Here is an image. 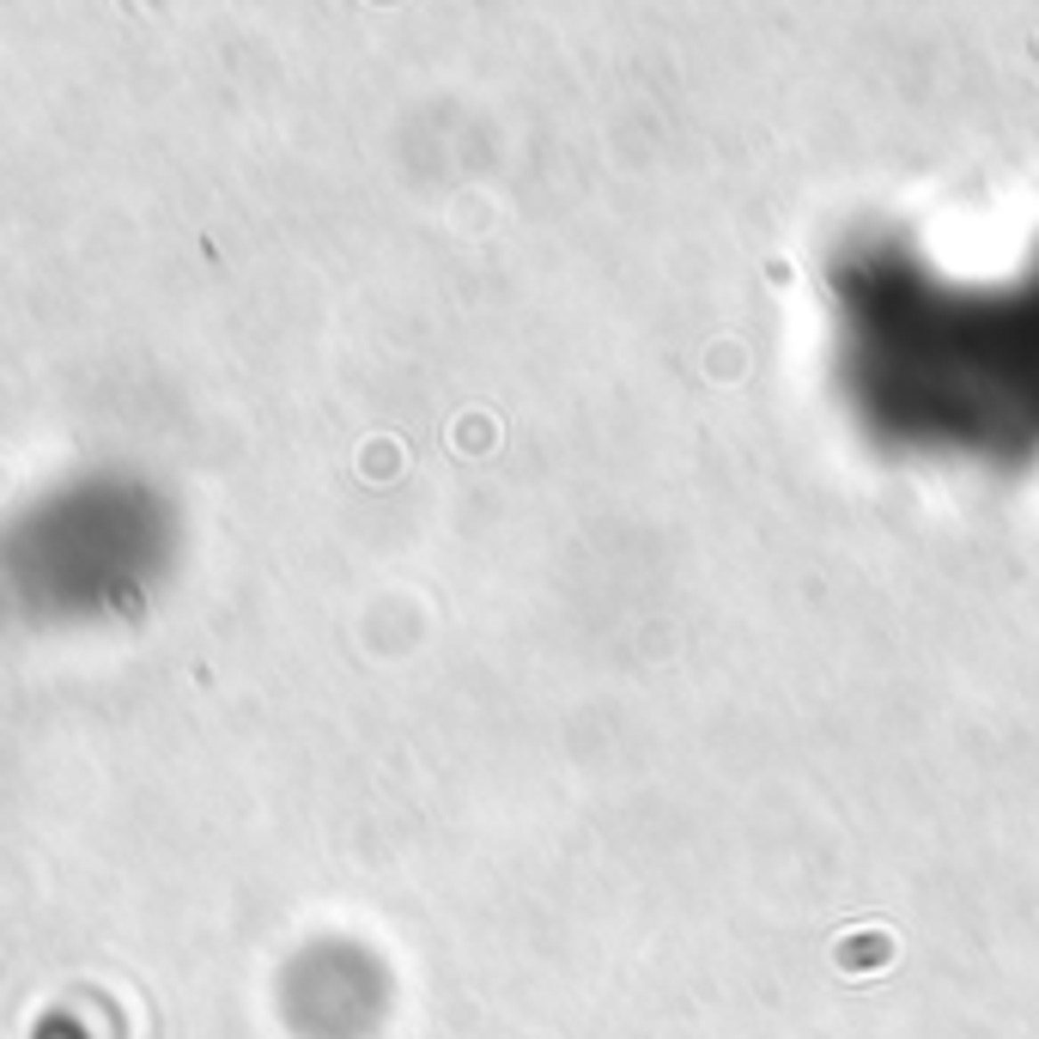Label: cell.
<instances>
[{"label": "cell", "mask_w": 1039, "mask_h": 1039, "mask_svg": "<svg viewBox=\"0 0 1039 1039\" xmlns=\"http://www.w3.org/2000/svg\"><path fill=\"white\" fill-rule=\"evenodd\" d=\"M365 475H371V481L395 475V444H371V451H365Z\"/></svg>", "instance_id": "6da1fadb"}]
</instances>
